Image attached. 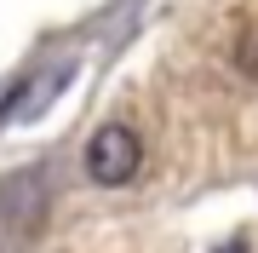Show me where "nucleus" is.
<instances>
[{
    "instance_id": "obj_1",
    "label": "nucleus",
    "mask_w": 258,
    "mask_h": 253,
    "mask_svg": "<svg viewBox=\"0 0 258 253\" xmlns=\"http://www.w3.org/2000/svg\"><path fill=\"white\" fill-rule=\"evenodd\" d=\"M138 167H144V138L126 121H109V127L92 132V144H86V178L92 184L120 190V184L138 178Z\"/></svg>"
},
{
    "instance_id": "obj_2",
    "label": "nucleus",
    "mask_w": 258,
    "mask_h": 253,
    "mask_svg": "<svg viewBox=\"0 0 258 253\" xmlns=\"http://www.w3.org/2000/svg\"><path fill=\"white\" fill-rule=\"evenodd\" d=\"M224 253H241V247H224Z\"/></svg>"
}]
</instances>
